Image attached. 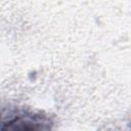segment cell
Instances as JSON below:
<instances>
[{
  "mask_svg": "<svg viewBox=\"0 0 131 131\" xmlns=\"http://www.w3.org/2000/svg\"><path fill=\"white\" fill-rule=\"evenodd\" d=\"M0 131H53V123L42 113H21L4 121Z\"/></svg>",
  "mask_w": 131,
  "mask_h": 131,
  "instance_id": "cell-1",
  "label": "cell"
}]
</instances>
